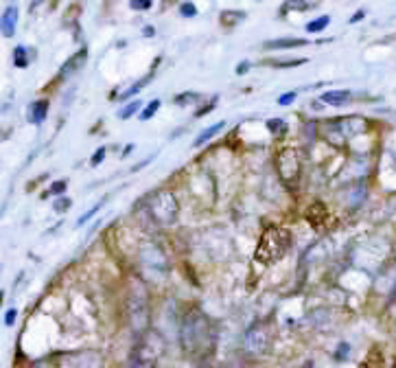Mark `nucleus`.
Listing matches in <instances>:
<instances>
[{
  "instance_id": "obj_1",
  "label": "nucleus",
  "mask_w": 396,
  "mask_h": 368,
  "mask_svg": "<svg viewBox=\"0 0 396 368\" xmlns=\"http://www.w3.org/2000/svg\"><path fill=\"white\" fill-rule=\"evenodd\" d=\"M289 248H291V233L285 231V228L274 226L270 231H265V235L261 237L259 248L254 252V259L263 265H272L283 259Z\"/></svg>"
},
{
  "instance_id": "obj_2",
  "label": "nucleus",
  "mask_w": 396,
  "mask_h": 368,
  "mask_svg": "<svg viewBox=\"0 0 396 368\" xmlns=\"http://www.w3.org/2000/svg\"><path fill=\"white\" fill-rule=\"evenodd\" d=\"M147 209L153 222L160 226H173L177 222V215H180V204H177L171 188H158V191H153L147 202Z\"/></svg>"
},
{
  "instance_id": "obj_3",
  "label": "nucleus",
  "mask_w": 396,
  "mask_h": 368,
  "mask_svg": "<svg viewBox=\"0 0 396 368\" xmlns=\"http://www.w3.org/2000/svg\"><path fill=\"white\" fill-rule=\"evenodd\" d=\"M140 265H143V272L149 274V281L153 283H160L169 274L167 257L156 244H145L140 248Z\"/></svg>"
},
{
  "instance_id": "obj_4",
  "label": "nucleus",
  "mask_w": 396,
  "mask_h": 368,
  "mask_svg": "<svg viewBox=\"0 0 396 368\" xmlns=\"http://www.w3.org/2000/svg\"><path fill=\"white\" fill-rule=\"evenodd\" d=\"M276 171L280 175V180L285 184H296L298 177H300V160H298V154L293 149L285 147L283 151L278 154L276 158Z\"/></svg>"
},
{
  "instance_id": "obj_5",
  "label": "nucleus",
  "mask_w": 396,
  "mask_h": 368,
  "mask_svg": "<svg viewBox=\"0 0 396 368\" xmlns=\"http://www.w3.org/2000/svg\"><path fill=\"white\" fill-rule=\"evenodd\" d=\"M130 318H132V327L134 331H143L147 329V320H149V302L143 287L140 291H134L130 298Z\"/></svg>"
},
{
  "instance_id": "obj_6",
  "label": "nucleus",
  "mask_w": 396,
  "mask_h": 368,
  "mask_svg": "<svg viewBox=\"0 0 396 368\" xmlns=\"http://www.w3.org/2000/svg\"><path fill=\"white\" fill-rule=\"evenodd\" d=\"M270 347V336H267L265 327H254L250 329V333L246 338V349L254 355H263Z\"/></svg>"
},
{
  "instance_id": "obj_7",
  "label": "nucleus",
  "mask_w": 396,
  "mask_h": 368,
  "mask_svg": "<svg viewBox=\"0 0 396 368\" xmlns=\"http://www.w3.org/2000/svg\"><path fill=\"white\" fill-rule=\"evenodd\" d=\"M86 57H88V50L81 48L79 53H75L68 61H63V66L59 68V79H66V77H70V75H75L77 70L83 66Z\"/></svg>"
},
{
  "instance_id": "obj_8",
  "label": "nucleus",
  "mask_w": 396,
  "mask_h": 368,
  "mask_svg": "<svg viewBox=\"0 0 396 368\" xmlns=\"http://www.w3.org/2000/svg\"><path fill=\"white\" fill-rule=\"evenodd\" d=\"M46 112H48V101L46 99H37L29 106V121L33 125H42L46 119Z\"/></svg>"
},
{
  "instance_id": "obj_9",
  "label": "nucleus",
  "mask_w": 396,
  "mask_h": 368,
  "mask_svg": "<svg viewBox=\"0 0 396 368\" xmlns=\"http://www.w3.org/2000/svg\"><path fill=\"white\" fill-rule=\"evenodd\" d=\"M320 99H322V104H328V106H333V108H341V106H346L348 101H350V93L348 90H328Z\"/></svg>"
},
{
  "instance_id": "obj_10",
  "label": "nucleus",
  "mask_w": 396,
  "mask_h": 368,
  "mask_svg": "<svg viewBox=\"0 0 396 368\" xmlns=\"http://www.w3.org/2000/svg\"><path fill=\"white\" fill-rule=\"evenodd\" d=\"M16 22H18V9L16 7H7L5 14H3V35L5 37H14Z\"/></svg>"
},
{
  "instance_id": "obj_11",
  "label": "nucleus",
  "mask_w": 396,
  "mask_h": 368,
  "mask_svg": "<svg viewBox=\"0 0 396 368\" xmlns=\"http://www.w3.org/2000/svg\"><path fill=\"white\" fill-rule=\"evenodd\" d=\"M224 128H226V123H224V121H219V123L210 125V128H206V130H204V132H201V134L195 138V141H193V147L197 149V147H201V145H206V143L210 141V138H215V136L219 134Z\"/></svg>"
},
{
  "instance_id": "obj_12",
  "label": "nucleus",
  "mask_w": 396,
  "mask_h": 368,
  "mask_svg": "<svg viewBox=\"0 0 396 368\" xmlns=\"http://www.w3.org/2000/svg\"><path fill=\"white\" fill-rule=\"evenodd\" d=\"M309 42L302 40V37H283V40H270L265 44V48H298L306 46Z\"/></svg>"
},
{
  "instance_id": "obj_13",
  "label": "nucleus",
  "mask_w": 396,
  "mask_h": 368,
  "mask_svg": "<svg viewBox=\"0 0 396 368\" xmlns=\"http://www.w3.org/2000/svg\"><path fill=\"white\" fill-rule=\"evenodd\" d=\"M241 20H246L244 11H230V9H226V11H221V14H219V22L224 24V27H237V22H241Z\"/></svg>"
},
{
  "instance_id": "obj_14",
  "label": "nucleus",
  "mask_w": 396,
  "mask_h": 368,
  "mask_svg": "<svg viewBox=\"0 0 396 368\" xmlns=\"http://www.w3.org/2000/svg\"><path fill=\"white\" fill-rule=\"evenodd\" d=\"M330 24V18L328 16H320V18H315V20H311V22H306V33H320V31H324L326 27Z\"/></svg>"
},
{
  "instance_id": "obj_15",
  "label": "nucleus",
  "mask_w": 396,
  "mask_h": 368,
  "mask_svg": "<svg viewBox=\"0 0 396 368\" xmlns=\"http://www.w3.org/2000/svg\"><path fill=\"white\" fill-rule=\"evenodd\" d=\"M151 77H153V75H147V77H143V79H140L138 84H134L132 88H127V90L119 97V99H130V97H134V95H138L140 90H143V88L147 86V84H151Z\"/></svg>"
},
{
  "instance_id": "obj_16",
  "label": "nucleus",
  "mask_w": 396,
  "mask_h": 368,
  "mask_svg": "<svg viewBox=\"0 0 396 368\" xmlns=\"http://www.w3.org/2000/svg\"><path fill=\"white\" fill-rule=\"evenodd\" d=\"M14 64L18 68H27L29 66V53H27V48H24V46L14 48Z\"/></svg>"
},
{
  "instance_id": "obj_17",
  "label": "nucleus",
  "mask_w": 396,
  "mask_h": 368,
  "mask_svg": "<svg viewBox=\"0 0 396 368\" xmlns=\"http://www.w3.org/2000/svg\"><path fill=\"white\" fill-rule=\"evenodd\" d=\"M95 360H81L79 355H77L75 360H66L63 362V366L61 368H95Z\"/></svg>"
},
{
  "instance_id": "obj_18",
  "label": "nucleus",
  "mask_w": 396,
  "mask_h": 368,
  "mask_svg": "<svg viewBox=\"0 0 396 368\" xmlns=\"http://www.w3.org/2000/svg\"><path fill=\"white\" fill-rule=\"evenodd\" d=\"M306 59H270L267 64L274 66V68H293V66H302Z\"/></svg>"
},
{
  "instance_id": "obj_19",
  "label": "nucleus",
  "mask_w": 396,
  "mask_h": 368,
  "mask_svg": "<svg viewBox=\"0 0 396 368\" xmlns=\"http://www.w3.org/2000/svg\"><path fill=\"white\" fill-rule=\"evenodd\" d=\"M199 99H201V97L195 95V93H184V95H177V97H175V104L186 108V106H190V104H199Z\"/></svg>"
},
{
  "instance_id": "obj_20",
  "label": "nucleus",
  "mask_w": 396,
  "mask_h": 368,
  "mask_svg": "<svg viewBox=\"0 0 396 368\" xmlns=\"http://www.w3.org/2000/svg\"><path fill=\"white\" fill-rule=\"evenodd\" d=\"M267 130H270V134H285L287 123L283 119H270L267 121Z\"/></svg>"
},
{
  "instance_id": "obj_21",
  "label": "nucleus",
  "mask_w": 396,
  "mask_h": 368,
  "mask_svg": "<svg viewBox=\"0 0 396 368\" xmlns=\"http://www.w3.org/2000/svg\"><path fill=\"white\" fill-rule=\"evenodd\" d=\"M138 110H140V101H132V104H127V106L119 112V119H123V121L132 119Z\"/></svg>"
},
{
  "instance_id": "obj_22",
  "label": "nucleus",
  "mask_w": 396,
  "mask_h": 368,
  "mask_svg": "<svg viewBox=\"0 0 396 368\" xmlns=\"http://www.w3.org/2000/svg\"><path fill=\"white\" fill-rule=\"evenodd\" d=\"M160 110V101L158 99H153L151 104L143 110V114H140V121H149V119H153L156 117V112Z\"/></svg>"
},
{
  "instance_id": "obj_23",
  "label": "nucleus",
  "mask_w": 396,
  "mask_h": 368,
  "mask_svg": "<svg viewBox=\"0 0 396 368\" xmlns=\"http://www.w3.org/2000/svg\"><path fill=\"white\" fill-rule=\"evenodd\" d=\"M103 204H106V200H103V202H99V204H97V206H92V209L88 211L86 215H81V217L77 220V228H79V226H86L88 222H90V217H95V215H97L101 209H103Z\"/></svg>"
},
{
  "instance_id": "obj_24",
  "label": "nucleus",
  "mask_w": 396,
  "mask_h": 368,
  "mask_svg": "<svg viewBox=\"0 0 396 368\" xmlns=\"http://www.w3.org/2000/svg\"><path fill=\"white\" fill-rule=\"evenodd\" d=\"M53 209H55V213H66V211L72 209V200L66 197V195H61V197H57L53 202Z\"/></svg>"
},
{
  "instance_id": "obj_25",
  "label": "nucleus",
  "mask_w": 396,
  "mask_h": 368,
  "mask_svg": "<svg viewBox=\"0 0 396 368\" xmlns=\"http://www.w3.org/2000/svg\"><path fill=\"white\" fill-rule=\"evenodd\" d=\"M66 186H68L66 180H57V182H53V186L48 188V193H46V195H57V197H61L63 191H66Z\"/></svg>"
},
{
  "instance_id": "obj_26",
  "label": "nucleus",
  "mask_w": 396,
  "mask_h": 368,
  "mask_svg": "<svg viewBox=\"0 0 396 368\" xmlns=\"http://www.w3.org/2000/svg\"><path fill=\"white\" fill-rule=\"evenodd\" d=\"M283 9H296V11H304V9H309V3L306 0H287V3L283 5Z\"/></svg>"
},
{
  "instance_id": "obj_27",
  "label": "nucleus",
  "mask_w": 396,
  "mask_h": 368,
  "mask_svg": "<svg viewBox=\"0 0 396 368\" xmlns=\"http://www.w3.org/2000/svg\"><path fill=\"white\" fill-rule=\"evenodd\" d=\"M153 5V0H130V7L134 11H149Z\"/></svg>"
},
{
  "instance_id": "obj_28",
  "label": "nucleus",
  "mask_w": 396,
  "mask_h": 368,
  "mask_svg": "<svg viewBox=\"0 0 396 368\" xmlns=\"http://www.w3.org/2000/svg\"><path fill=\"white\" fill-rule=\"evenodd\" d=\"M180 14H182L184 18H195V16H197V9H195L193 3H184V5L180 7Z\"/></svg>"
},
{
  "instance_id": "obj_29",
  "label": "nucleus",
  "mask_w": 396,
  "mask_h": 368,
  "mask_svg": "<svg viewBox=\"0 0 396 368\" xmlns=\"http://www.w3.org/2000/svg\"><path fill=\"white\" fill-rule=\"evenodd\" d=\"M106 151H108L106 147H99V149L95 151V156L90 158V164H92V167H99V164L106 160Z\"/></svg>"
},
{
  "instance_id": "obj_30",
  "label": "nucleus",
  "mask_w": 396,
  "mask_h": 368,
  "mask_svg": "<svg viewBox=\"0 0 396 368\" xmlns=\"http://www.w3.org/2000/svg\"><path fill=\"white\" fill-rule=\"evenodd\" d=\"M293 101H296V93H285V95H280L278 97V106H291Z\"/></svg>"
},
{
  "instance_id": "obj_31",
  "label": "nucleus",
  "mask_w": 396,
  "mask_h": 368,
  "mask_svg": "<svg viewBox=\"0 0 396 368\" xmlns=\"http://www.w3.org/2000/svg\"><path fill=\"white\" fill-rule=\"evenodd\" d=\"M16 316H18V311H16V309H9V311L5 313V325H7V327L14 325V322H16Z\"/></svg>"
},
{
  "instance_id": "obj_32",
  "label": "nucleus",
  "mask_w": 396,
  "mask_h": 368,
  "mask_svg": "<svg viewBox=\"0 0 396 368\" xmlns=\"http://www.w3.org/2000/svg\"><path fill=\"white\" fill-rule=\"evenodd\" d=\"M215 104H217V99H212V101H210V104H208V106H204V108H199V110L195 112V117H204V114H206V112H210V110L215 108Z\"/></svg>"
},
{
  "instance_id": "obj_33",
  "label": "nucleus",
  "mask_w": 396,
  "mask_h": 368,
  "mask_svg": "<svg viewBox=\"0 0 396 368\" xmlns=\"http://www.w3.org/2000/svg\"><path fill=\"white\" fill-rule=\"evenodd\" d=\"M366 16V11H357V14H353V18H350V24H355V22H359L362 18Z\"/></svg>"
},
{
  "instance_id": "obj_34",
  "label": "nucleus",
  "mask_w": 396,
  "mask_h": 368,
  "mask_svg": "<svg viewBox=\"0 0 396 368\" xmlns=\"http://www.w3.org/2000/svg\"><path fill=\"white\" fill-rule=\"evenodd\" d=\"M248 68H250V64H248V61H244V64H241V66L237 68V75H244V72H248Z\"/></svg>"
},
{
  "instance_id": "obj_35",
  "label": "nucleus",
  "mask_w": 396,
  "mask_h": 368,
  "mask_svg": "<svg viewBox=\"0 0 396 368\" xmlns=\"http://www.w3.org/2000/svg\"><path fill=\"white\" fill-rule=\"evenodd\" d=\"M143 35H149V37H151V35H156V29H153V27H147V29L143 31Z\"/></svg>"
},
{
  "instance_id": "obj_36",
  "label": "nucleus",
  "mask_w": 396,
  "mask_h": 368,
  "mask_svg": "<svg viewBox=\"0 0 396 368\" xmlns=\"http://www.w3.org/2000/svg\"><path fill=\"white\" fill-rule=\"evenodd\" d=\"M132 149H134V145H127V147H125V151H123V156H127V154H130Z\"/></svg>"
}]
</instances>
